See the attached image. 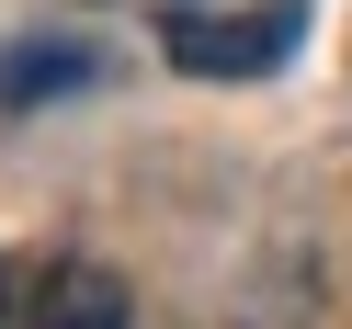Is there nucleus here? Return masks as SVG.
Segmentation results:
<instances>
[{
    "mask_svg": "<svg viewBox=\"0 0 352 329\" xmlns=\"http://www.w3.org/2000/svg\"><path fill=\"white\" fill-rule=\"evenodd\" d=\"M170 69L193 80H273L307 46V0H239V12H160Z\"/></svg>",
    "mask_w": 352,
    "mask_h": 329,
    "instance_id": "nucleus-1",
    "label": "nucleus"
},
{
    "mask_svg": "<svg viewBox=\"0 0 352 329\" xmlns=\"http://www.w3.org/2000/svg\"><path fill=\"white\" fill-rule=\"evenodd\" d=\"M23 329H137V295H125V273H102V261H57L23 295Z\"/></svg>",
    "mask_w": 352,
    "mask_h": 329,
    "instance_id": "nucleus-2",
    "label": "nucleus"
},
{
    "mask_svg": "<svg viewBox=\"0 0 352 329\" xmlns=\"http://www.w3.org/2000/svg\"><path fill=\"white\" fill-rule=\"evenodd\" d=\"M102 57L91 46H0V114H23V102H57V91H80Z\"/></svg>",
    "mask_w": 352,
    "mask_h": 329,
    "instance_id": "nucleus-3",
    "label": "nucleus"
},
{
    "mask_svg": "<svg viewBox=\"0 0 352 329\" xmlns=\"http://www.w3.org/2000/svg\"><path fill=\"white\" fill-rule=\"evenodd\" d=\"M0 318H12V261H0Z\"/></svg>",
    "mask_w": 352,
    "mask_h": 329,
    "instance_id": "nucleus-4",
    "label": "nucleus"
}]
</instances>
